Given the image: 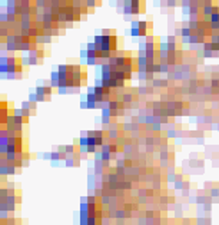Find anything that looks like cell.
I'll return each mask as SVG.
<instances>
[{
    "instance_id": "1",
    "label": "cell",
    "mask_w": 219,
    "mask_h": 225,
    "mask_svg": "<svg viewBox=\"0 0 219 225\" xmlns=\"http://www.w3.org/2000/svg\"><path fill=\"white\" fill-rule=\"evenodd\" d=\"M50 85L53 87H59V85H60V75H59V70H53L50 75Z\"/></svg>"
},
{
    "instance_id": "2",
    "label": "cell",
    "mask_w": 219,
    "mask_h": 225,
    "mask_svg": "<svg viewBox=\"0 0 219 225\" xmlns=\"http://www.w3.org/2000/svg\"><path fill=\"white\" fill-rule=\"evenodd\" d=\"M169 83V80L166 79H153L152 80V86L153 87H166Z\"/></svg>"
},
{
    "instance_id": "3",
    "label": "cell",
    "mask_w": 219,
    "mask_h": 225,
    "mask_svg": "<svg viewBox=\"0 0 219 225\" xmlns=\"http://www.w3.org/2000/svg\"><path fill=\"white\" fill-rule=\"evenodd\" d=\"M192 33H193V30L190 29L189 26H185V27H182V36L180 37H189Z\"/></svg>"
},
{
    "instance_id": "4",
    "label": "cell",
    "mask_w": 219,
    "mask_h": 225,
    "mask_svg": "<svg viewBox=\"0 0 219 225\" xmlns=\"http://www.w3.org/2000/svg\"><path fill=\"white\" fill-rule=\"evenodd\" d=\"M188 26H189V27L193 30V32H196V30L199 29V20H189Z\"/></svg>"
},
{
    "instance_id": "5",
    "label": "cell",
    "mask_w": 219,
    "mask_h": 225,
    "mask_svg": "<svg viewBox=\"0 0 219 225\" xmlns=\"http://www.w3.org/2000/svg\"><path fill=\"white\" fill-rule=\"evenodd\" d=\"M84 3H86V6H88L89 9H95L98 4H100L98 0H84Z\"/></svg>"
},
{
    "instance_id": "6",
    "label": "cell",
    "mask_w": 219,
    "mask_h": 225,
    "mask_svg": "<svg viewBox=\"0 0 219 225\" xmlns=\"http://www.w3.org/2000/svg\"><path fill=\"white\" fill-rule=\"evenodd\" d=\"M152 72H153V73H162L161 62H155V63H153V66H152Z\"/></svg>"
},
{
    "instance_id": "7",
    "label": "cell",
    "mask_w": 219,
    "mask_h": 225,
    "mask_svg": "<svg viewBox=\"0 0 219 225\" xmlns=\"http://www.w3.org/2000/svg\"><path fill=\"white\" fill-rule=\"evenodd\" d=\"M130 35L133 37H140V29H139V27H132L130 29Z\"/></svg>"
},
{
    "instance_id": "8",
    "label": "cell",
    "mask_w": 219,
    "mask_h": 225,
    "mask_svg": "<svg viewBox=\"0 0 219 225\" xmlns=\"http://www.w3.org/2000/svg\"><path fill=\"white\" fill-rule=\"evenodd\" d=\"M209 22L211 23H219V13H212L211 17H209Z\"/></svg>"
},
{
    "instance_id": "9",
    "label": "cell",
    "mask_w": 219,
    "mask_h": 225,
    "mask_svg": "<svg viewBox=\"0 0 219 225\" xmlns=\"http://www.w3.org/2000/svg\"><path fill=\"white\" fill-rule=\"evenodd\" d=\"M50 158H52V161H59L60 158H62V153H60V152H52L50 153Z\"/></svg>"
},
{
    "instance_id": "10",
    "label": "cell",
    "mask_w": 219,
    "mask_h": 225,
    "mask_svg": "<svg viewBox=\"0 0 219 225\" xmlns=\"http://www.w3.org/2000/svg\"><path fill=\"white\" fill-rule=\"evenodd\" d=\"M29 100L32 102V103H36V102H39V99H37V95L36 92H33V93L29 95Z\"/></svg>"
},
{
    "instance_id": "11",
    "label": "cell",
    "mask_w": 219,
    "mask_h": 225,
    "mask_svg": "<svg viewBox=\"0 0 219 225\" xmlns=\"http://www.w3.org/2000/svg\"><path fill=\"white\" fill-rule=\"evenodd\" d=\"M0 20H2V23H7V12H2Z\"/></svg>"
},
{
    "instance_id": "12",
    "label": "cell",
    "mask_w": 219,
    "mask_h": 225,
    "mask_svg": "<svg viewBox=\"0 0 219 225\" xmlns=\"http://www.w3.org/2000/svg\"><path fill=\"white\" fill-rule=\"evenodd\" d=\"M166 4H168V7H175L178 4V0H166Z\"/></svg>"
},
{
    "instance_id": "13",
    "label": "cell",
    "mask_w": 219,
    "mask_h": 225,
    "mask_svg": "<svg viewBox=\"0 0 219 225\" xmlns=\"http://www.w3.org/2000/svg\"><path fill=\"white\" fill-rule=\"evenodd\" d=\"M176 37L178 36H168V42L169 43H178V42H176Z\"/></svg>"
},
{
    "instance_id": "14",
    "label": "cell",
    "mask_w": 219,
    "mask_h": 225,
    "mask_svg": "<svg viewBox=\"0 0 219 225\" xmlns=\"http://www.w3.org/2000/svg\"><path fill=\"white\" fill-rule=\"evenodd\" d=\"M211 194H212L213 196H218V195H219V191H218V189H212Z\"/></svg>"
},
{
    "instance_id": "15",
    "label": "cell",
    "mask_w": 219,
    "mask_h": 225,
    "mask_svg": "<svg viewBox=\"0 0 219 225\" xmlns=\"http://www.w3.org/2000/svg\"><path fill=\"white\" fill-rule=\"evenodd\" d=\"M117 2H125V0H117Z\"/></svg>"
},
{
    "instance_id": "16",
    "label": "cell",
    "mask_w": 219,
    "mask_h": 225,
    "mask_svg": "<svg viewBox=\"0 0 219 225\" xmlns=\"http://www.w3.org/2000/svg\"><path fill=\"white\" fill-rule=\"evenodd\" d=\"M98 2H99V3H100V2H102V0H98Z\"/></svg>"
}]
</instances>
